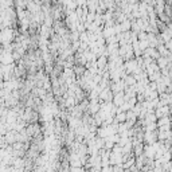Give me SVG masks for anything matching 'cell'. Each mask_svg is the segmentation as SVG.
Here are the masks:
<instances>
[{
    "mask_svg": "<svg viewBox=\"0 0 172 172\" xmlns=\"http://www.w3.org/2000/svg\"><path fill=\"white\" fill-rule=\"evenodd\" d=\"M112 91L108 90V89H104V90L100 93V97H101L102 100H105V101H108V100H112Z\"/></svg>",
    "mask_w": 172,
    "mask_h": 172,
    "instance_id": "1",
    "label": "cell"
},
{
    "mask_svg": "<svg viewBox=\"0 0 172 172\" xmlns=\"http://www.w3.org/2000/svg\"><path fill=\"white\" fill-rule=\"evenodd\" d=\"M97 65H98L100 67H104L105 65H108V58H106V55H101L97 59Z\"/></svg>",
    "mask_w": 172,
    "mask_h": 172,
    "instance_id": "2",
    "label": "cell"
}]
</instances>
